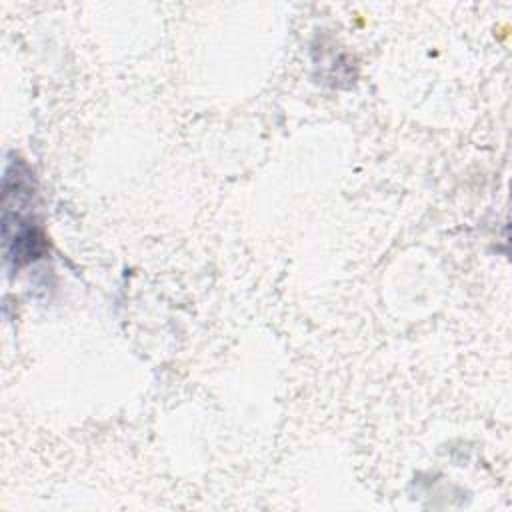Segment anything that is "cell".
<instances>
[{
	"mask_svg": "<svg viewBox=\"0 0 512 512\" xmlns=\"http://www.w3.org/2000/svg\"><path fill=\"white\" fill-rule=\"evenodd\" d=\"M30 170L20 162H8L4 168V252L16 268L38 258L44 250V236L32 216L34 180Z\"/></svg>",
	"mask_w": 512,
	"mask_h": 512,
	"instance_id": "obj_1",
	"label": "cell"
}]
</instances>
